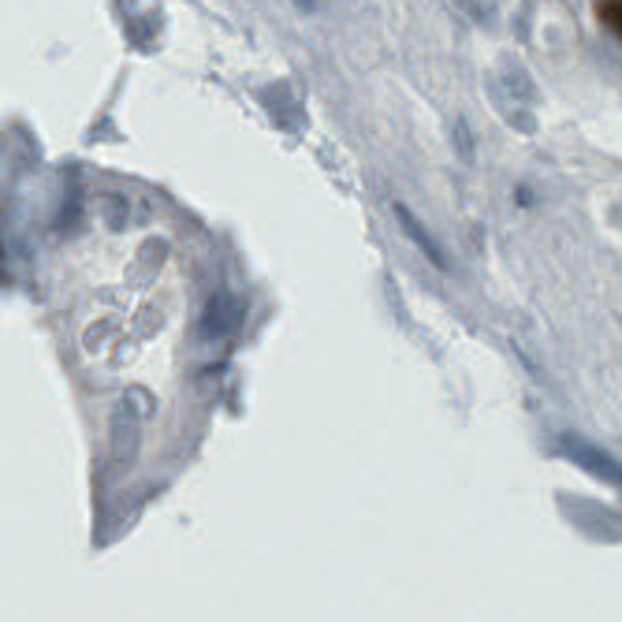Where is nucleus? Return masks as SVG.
Returning a JSON list of instances; mask_svg holds the SVG:
<instances>
[{"mask_svg":"<svg viewBox=\"0 0 622 622\" xmlns=\"http://www.w3.org/2000/svg\"><path fill=\"white\" fill-rule=\"evenodd\" d=\"M559 511L566 514V522H571L577 533H585V537L597 540V545H622V511L608 508V503L563 492L559 496Z\"/></svg>","mask_w":622,"mask_h":622,"instance_id":"1","label":"nucleus"},{"mask_svg":"<svg viewBox=\"0 0 622 622\" xmlns=\"http://www.w3.org/2000/svg\"><path fill=\"white\" fill-rule=\"evenodd\" d=\"M559 451H563V455L571 459L574 466H582L585 474L597 477V481L622 488V466H619V459H611L608 451L597 448V443H589L585 437H574V432H566V437H559Z\"/></svg>","mask_w":622,"mask_h":622,"instance_id":"2","label":"nucleus"},{"mask_svg":"<svg viewBox=\"0 0 622 622\" xmlns=\"http://www.w3.org/2000/svg\"><path fill=\"white\" fill-rule=\"evenodd\" d=\"M239 321H243L239 298L231 295V291H217V295L206 302V309H202L198 332H202V340H228V336L239 328Z\"/></svg>","mask_w":622,"mask_h":622,"instance_id":"3","label":"nucleus"},{"mask_svg":"<svg viewBox=\"0 0 622 622\" xmlns=\"http://www.w3.org/2000/svg\"><path fill=\"white\" fill-rule=\"evenodd\" d=\"M395 220H399V224H403V235L411 239V243H414L425 257H429V261L437 265V269H448V257H443L440 243H437V239H432V231L425 228L422 220H417L414 212L403 206V202H395Z\"/></svg>","mask_w":622,"mask_h":622,"instance_id":"4","label":"nucleus"},{"mask_svg":"<svg viewBox=\"0 0 622 622\" xmlns=\"http://www.w3.org/2000/svg\"><path fill=\"white\" fill-rule=\"evenodd\" d=\"M138 451V414L131 411V403H123L112 414V455L115 462H131Z\"/></svg>","mask_w":622,"mask_h":622,"instance_id":"5","label":"nucleus"},{"mask_svg":"<svg viewBox=\"0 0 622 622\" xmlns=\"http://www.w3.org/2000/svg\"><path fill=\"white\" fill-rule=\"evenodd\" d=\"M261 97H265V105H269V115H272V120L283 123V127H298L295 115H288L291 109H298V105L291 101V90H288V86H269V90H265Z\"/></svg>","mask_w":622,"mask_h":622,"instance_id":"6","label":"nucleus"},{"mask_svg":"<svg viewBox=\"0 0 622 622\" xmlns=\"http://www.w3.org/2000/svg\"><path fill=\"white\" fill-rule=\"evenodd\" d=\"M600 20L622 38V0H603L600 4Z\"/></svg>","mask_w":622,"mask_h":622,"instance_id":"7","label":"nucleus"},{"mask_svg":"<svg viewBox=\"0 0 622 622\" xmlns=\"http://www.w3.org/2000/svg\"><path fill=\"white\" fill-rule=\"evenodd\" d=\"M291 4H295L298 12H314V8H317V0H291Z\"/></svg>","mask_w":622,"mask_h":622,"instance_id":"8","label":"nucleus"}]
</instances>
